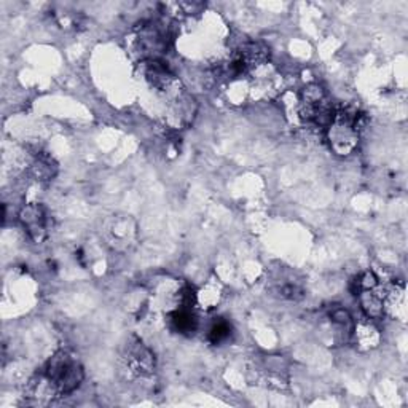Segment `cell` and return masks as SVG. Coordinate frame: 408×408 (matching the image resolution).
I'll list each match as a JSON object with an SVG mask.
<instances>
[{
    "mask_svg": "<svg viewBox=\"0 0 408 408\" xmlns=\"http://www.w3.org/2000/svg\"><path fill=\"white\" fill-rule=\"evenodd\" d=\"M83 376V367L66 351L56 353L48 361L45 368V380L49 385V389L58 395L74 392L81 385Z\"/></svg>",
    "mask_w": 408,
    "mask_h": 408,
    "instance_id": "1",
    "label": "cell"
},
{
    "mask_svg": "<svg viewBox=\"0 0 408 408\" xmlns=\"http://www.w3.org/2000/svg\"><path fill=\"white\" fill-rule=\"evenodd\" d=\"M359 117L353 109L335 112L334 122L329 124L330 147L338 155H349L357 147L359 139Z\"/></svg>",
    "mask_w": 408,
    "mask_h": 408,
    "instance_id": "2",
    "label": "cell"
},
{
    "mask_svg": "<svg viewBox=\"0 0 408 408\" xmlns=\"http://www.w3.org/2000/svg\"><path fill=\"white\" fill-rule=\"evenodd\" d=\"M20 221L24 230L28 231L30 240L35 243L45 241V238L48 235V221H47V212L43 209L42 204L33 203L24 206L20 212Z\"/></svg>",
    "mask_w": 408,
    "mask_h": 408,
    "instance_id": "3",
    "label": "cell"
},
{
    "mask_svg": "<svg viewBox=\"0 0 408 408\" xmlns=\"http://www.w3.org/2000/svg\"><path fill=\"white\" fill-rule=\"evenodd\" d=\"M124 361L129 370L136 375H150L155 368V356L146 344L139 340H134L127 346Z\"/></svg>",
    "mask_w": 408,
    "mask_h": 408,
    "instance_id": "4",
    "label": "cell"
},
{
    "mask_svg": "<svg viewBox=\"0 0 408 408\" xmlns=\"http://www.w3.org/2000/svg\"><path fill=\"white\" fill-rule=\"evenodd\" d=\"M144 64V75L150 81V85L155 86L156 90L171 93L175 90V85H177V80L174 78L173 72L169 71L165 62H161L158 59H148Z\"/></svg>",
    "mask_w": 408,
    "mask_h": 408,
    "instance_id": "5",
    "label": "cell"
},
{
    "mask_svg": "<svg viewBox=\"0 0 408 408\" xmlns=\"http://www.w3.org/2000/svg\"><path fill=\"white\" fill-rule=\"evenodd\" d=\"M383 293H385V288H381V286L375 288H368V291H362L359 295L362 310L366 313V316L368 319H380L385 315V305H383Z\"/></svg>",
    "mask_w": 408,
    "mask_h": 408,
    "instance_id": "6",
    "label": "cell"
},
{
    "mask_svg": "<svg viewBox=\"0 0 408 408\" xmlns=\"http://www.w3.org/2000/svg\"><path fill=\"white\" fill-rule=\"evenodd\" d=\"M404 284H392L385 288L383 293V305H385V313H389L395 317H404L405 315V293Z\"/></svg>",
    "mask_w": 408,
    "mask_h": 408,
    "instance_id": "7",
    "label": "cell"
},
{
    "mask_svg": "<svg viewBox=\"0 0 408 408\" xmlns=\"http://www.w3.org/2000/svg\"><path fill=\"white\" fill-rule=\"evenodd\" d=\"M169 327H171L175 334L180 335H192L198 327V319L193 315L190 308H180L175 310L169 315Z\"/></svg>",
    "mask_w": 408,
    "mask_h": 408,
    "instance_id": "8",
    "label": "cell"
},
{
    "mask_svg": "<svg viewBox=\"0 0 408 408\" xmlns=\"http://www.w3.org/2000/svg\"><path fill=\"white\" fill-rule=\"evenodd\" d=\"M236 58L243 62L247 71L250 67L265 64L269 58V49L265 45H262V43H246Z\"/></svg>",
    "mask_w": 408,
    "mask_h": 408,
    "instance_id": "9",
    "label": "cell"
},
{
    "mask_svg": "<svg viewBox=\"0 0 408 408\" xmlns=\"http://www.w3.org/2000/svg\"><path fill=\"white\" fill-rule=\"evenodd\" d=\"M56 171H58V166H56V163L49 156L39 155L33 163V175L40 182L52 180L56 175Z\"/></svg>",
    "mask_w": 408,
    "mask_h": 408,
    "instance_id": "10",
    "label": "cell"
},
{
    "mask_svg": "<svg viewBox=\"0 0 408 408\" xmlns=\"http://www.w3.org/2000/svg\"><path fill=\"white\" fill-rule=\"evenodd\" d=\"M356 340L362 348H375L380 342V334L373 324L361 322L356 327Z\"/></svg>",
    "mask_w": 408,
    "mask_h": 408,
    "instance_id": "11",
    "label": "cell"
},
{
    "mask_svg": "<svg viewBox=\"0 0 408 408\" xmlns=\"http://www.w3.org/2000/svg\"><path fill=\"white\" fill-rule=\"evenodd\" d=\"M231 335V327L227 321H217L216 324H212V327L209 329V342L212 344H222L230 338Z\"/></svg>",
    "mask_w": 408,
    "mask_h": 408,
    "instance_id": "12",
    "label": "cell"
},
{
    "mask_svg": "<svg viewBox=\"0 0 408 408\" xmlns=\"http://www.w3.org/2000/svg\"><path fill=\"white\" fill-rule=\"evenodd\" d=\"M332 321H334L337 325H340L344 330H351L353 327V317H351L349 313L344 308H337L332 311Z\"/></svg>",
    "mask_w": 408,
    "mask_h": 408,
    "instance_id": "13",
    "label": "cell"
},
{
    "mask_svg": "<svg viewBox=\"0 0 408 408\" xmlns=\"http://www.w3.org/2000/svg\"><path fill=\"white\" fill-rule=\"evenodd\" d=\"M281 295L291 300H300L303 297V291L295 284H286L284 287H281Z\"/></svg>",
    "mask_w": 408,
    "mask_h": 408,
    "instance_id": "14",
    "label": "cell"
}]
</instances>
